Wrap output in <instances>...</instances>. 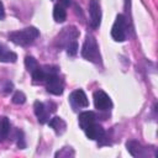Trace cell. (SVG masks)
Returning a JSON list of instances; mask_svg holds the SVG:
<instances>
[{"instance_id": "cell-1", "label": "cell", "mask_w": 158, "mask_h": 158, "mask_svg": "<svg viewBox=\"0 0 158 158\" xmlns=\"http://www.w3.org/2000/svg\"><path fill=\"white\" fill-rule=\"evenodd\" d=\"M40 36V31L36 27H26L19 31H12L9 33V40L17 46H28L35 42V40Z\"/></svg>"}, {"instance_id": "cell-2", "label": "cell", "mask_w": 158, "mask_h": 158, "mask_svg": "<svg viewBox=\"0 0 158 158\" xmlns=\"http://www.w3.org/2000/svg\"><path fill=\"white\" fill-rule=\"evenodd\" d=\"M81 56L83 58L93 62V63H100L101 62V56L99 52V46L94 36L86 35L85 41L81 47Z\"/></svg>"}, {"instance_id": "cell-3", "label": "cell", "mask_w": 158, "mask_h": 158, "mask_svg": "<svg viewBox=\"0 0 158 158\" xmlns=\"http://www.w3.org/2000/svg\"><path fill=\"white\" fill-rule=\"evenodd\" d=\"M127 32H128V23L126 17L123 15H117L111 28L112 38L117 42H123L127 37Z\"/></svg>"}, {"instance_id": "cell-4", "label": "cell", "mask_w": 158, "mask_h": 158, "mask_svg": "<svg viewBox=\"0 0 158 158\" xmlns=\"http://www.w3.org/2000/svg\"><path fill=\"white\" fill-rule=\"evenodd\" d=\"M46 89L49 94L62 95L64 91V80L62 79V77H59L58 73L49 75L48 79L46 80Z\"/></svg>"}, {"instance_id": "cell-5", "label": "cell", "mask_w": 158, "mask_h": 158, "mask_svg": "<svg viewBox=\"0 0 158 158\" xmlns=\"http://www.w3.org/2000/svg\"><path fill=\"white\" fill-rule=\"evenodd\" d=\"M94 105L98 111H109L112 107V101L104 90L98 89L94 91Z\"/></svg>"}, {"instance_id": "cell-6", "label": "cell", "mask_w": 158, "mask_h": 158, "mask_svg": "<svg viewBox=\"0 0 158 158\" xmlns=\"http://www.w3.org/2000/svg\"><path fill=\"white\" fill-rule=\"evenodd\" d=\"M89 22L93 28L99 27L101 22V7L99 0H90L89 1Z\"/></svg>"}, {"instance_id": "cell-7", "label": "cell", "mask_w": 158, "mask_h": 158, "mask_svg": "<svg viewBox=\"0 0 158 158\" xmlns=\"http://www.w3.org/2000/svg\"><path fill=\"white\" fill-rule=\"evenodd\" d=\"M69 102L74 110L89 106V100H88L84 90H81V89H77L69 95Z\"/></svg>"}, {"instance_id": "cell-8", "label": "cell", "mask_w": 158, "mask_h": 158, "mask_svg": "<svg viewBox=\"0 0 158 158\" xmlns=\"http://www.w3.org/2000/svg\"><path fill=\"white\" fill-rule=\"evenodd\" d=\"M79 36V31L74 27V26H70V27H65L62 32H60V35L58 36V38H57V42L59 43L58 46L59 47H63V46H68L70 42H73V41H77L75 38Z\"/></svg>"}, {"instance_id": "cell-9", "label": "cell", "mask_w": 158, "mask_h": 158, "mask_svg": "<svg viewBox=\"0 0 158 158\" xmlns=\"http://www.w3.org/2000/svg\"><path fill=\"white\" fill-rule=\"evenodd\" d=\"M48 104H43L41 101H35L33 104V110H35V115L37 117V121L40 123H47L49 121V114L53 112L52 110L48 109Z\"/></svg>"}, {"instance_id": "cell-10", "label": "cell", "mask_w": 158, "mask_h": 158, "mask_svg": "<svg viewBox=\"0 0 158 158\" xmlns=\"http://www.w3.org/2000/svg\"><path fill=\"white\" fill-rule=\"evenodd\" d=\"M86 137L89 139H93V141H99V139H102V137L105 136V130L101 125L96 123V122H93L91 125H89L85 130H84Z\"/></svg>"}, {"instance_id": "cell-11", "label": "cell", "mask_w": 158, "mask_h": 158, "mask_svg": "<svg viewBox=\"0 0 158 158\" xmlns=\"http://www.w3.org/2000/svg\"><path fill=\"white\" fill-rule=\"evenodd\" d=\"M127 151L133 157H147L148 156V147H143L138 141L131 139L126 143Z\"/></svg>"}, {"instance_id": "cell-12", "label": "cell", "mask_w": 158, "mask_h": 158, "mask_svg": "<svg viewBox=\"0 0 158 158\" xmlns=\"http://www.w3.org/2000/svg\"><path fill=\"white\" fill-rule=\"evenodd\" d=\"M96 121V115L94 111H83L78 116V122L81 130H85L89 125Z\"/></svg>"}, {"instance_id": "cell-13", "label": "cell", "mask_w": 158, "mask_h": 158, "mask_svg": "<svg viewBox=\"0 0 158 158\" xmlns=\"http://www.w3.org/2000/svg\"><path fill=\"white\" fill-rule=\"evenodd\" d=\"M17 59V54L10 51L5 44L0 43V62L4 63H15Z\"/></svg>"}, {"instance_id": "cell-14", "label": "cell", "mask_w": 158, "mask_h": 158, "mask_svg": "<svg viewBox=\"0 0 158 158\" xmlns=\"http://www.w3.org/2000/svg\"><path fill=\"white\" fill-rule=\"evenodd\" d=\"M48 125H49L51 128L54 130V132H56L57 135H63V133L65 132V128H67L65 121H64L62 117H58V116H56V117H53V118H49Z\"/></svg>"}, {"instance_id": "cell-15", "label": "cell", "mask_w": 158, "mask_h": 158, "mask_svg": "<svg viewBox=\"0 0 158 158\" xmlns=\"http://www.w3.org/2000/svg\"><path fill=\"white\" fill-rule=\"evenodd\" d=\"M53 19L56 22H64L67 19V12H65V7L62 4H56L53 7Z\"/></svg>"}, {"instance_id": "cell-16", "label": "cell", "mask_w": 158, "mask_h": 158, "mask_svg": "<svg viewBox=\"0 0 158 158\" xmlns=\"http://www.w3.org/2000/svg\"><path fill=\"white\" fill-rule=\"evenodd\" d=\"M10 128H11V123L9 121L7 117H0V142H2L5 138H7L9 133H10Z\"/></svg>"}, {"instance_id": "cell-17", "label": "cell", "mask_w": 158, "mask_h": 158, "mask_svg": "<svg viewBox=\"0 0 158 158\" xmlns=\"http://www.w3.org/2000/svg\"><path fill=\"white\" fill-rule=\"evenodd\" d=\"M25 65H26V69H27L30 73H32V72L38 67V63H37V60H36L32 56H27V57L25 58Z\"/></svg>"}, {"instance_id": "cell-18", "label": "cell", "mask_w": 158, "mask_h": 158, "mask_svg": "<svg viewBox=\"0 0 158 158\" xmlns=\"http://www.w3.org/2000/svg\"><path fill=\"white\" fill-rule=\"evenodd\" d=\"M26 101V96L22 91H15V94L12 95V102L16 105H22Z\"/></svg>"}, {"instance_id": "cell-19", "label": "cell", "mask_w": 158, "mask_h": 158, "mask_svg": "<svg viewBox=\"0 0 158 158\" xmlns=\"http://www.w3.org/2000/svg\"><path fill=\"white\" fill-rule=\"evenodd\" d=\"M16 141H17V147L23 149L26 147V141H25V136H23V132L21 130H17L16 131Z\"/></svg>"}, {"instance_id": "cell-20", "label": "cell", "mask_w": 158, "mask_h": 158, "mask_svg": "<svg viewBox=\"0 0 158 158\" xmlns=\"http://www.w3.org/2000/svg\"><path fill=\"white\" fill-rule=\"evenodd\" d=\"M65 48H67L68 56L73 57V56H75V54L78 53V42H77V41H73V42H70Z\"/></svg>"}, {"instance_id": "cell-21", "label": "cell", "mask_w": 158, "mask_h": 158, "mask_svg": "<svg viewBox=\"0 0 158 158\" xmlns=\"http://www.w3.org/2000/svg\"><path fill=\"white\" fill-rule=\"evenodd\" d=\"M73 157L74 156V151L70 148V147H64V148H62L60 151H58L57 153H56V157Z\"/></svg>"}, {"instance_id": "cell-22", "label": "cell", "mask_w": 158, "mask_h": 158, "mask_svg": "<svg viewBox=\"0 0 158 158\" xmlns=\"http://www.w3.org/2000/svg\"><path fill=\"white\" fill-rule=\"evenodd\" d=\"M4 17H5V9H4L2 2L0 1V20H4Z\"/></svg>"}, {"instance_id": "cell-23", "label": "cell", "mask_w": 158, "mask_h": 158, "mask_svg": "<svg viewBox=\"0 0 158 158\" xmlns=\"http://www.w3.org/2000/svg\"><path fill=\"white\" fill-rule=\"evenodd\" d=\"M6 86H5V93H9V91H11L12 90V84L10 83V81H6Z\"/></svg>"}, {"instance_id": "cell-24", "label": "cell", "mask_w": 158, "mask_h": 158, "mask_svg": "<svg viewBox=\"0 0 158 158\" xmlns=\"http://www.w3.org/2000/svg\"><path fill=\"white\" fill-rule=\"evenodd\" d=\"M59 4H62L64 7L70 5V0H59Z\"/></svg>"}]
</instances>
